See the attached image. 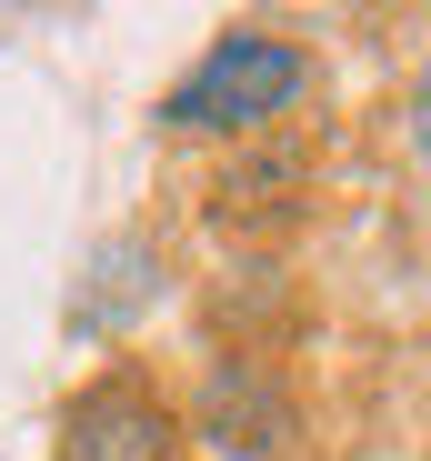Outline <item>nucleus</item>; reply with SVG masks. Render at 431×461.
<instances>
[{
    "label": "nucleus",
    "instance_id": "1",
    "mask_svg": "<svg viewBox=\"0 0 431 461\" xmlns=\"http://www.w3.org/2000/svg\"><path fill=\"white\" fill-rule=\"evenodd\" d=\"M301 101H311V50L241 21L161 91V131H181V140H271Z\"/></svg>",
    "mask_w": 431,
    "mask_h": 461
},
{
    "label": "nucleus",
    "instance_id": "2",
    "mask_svg": "<svg viewBox=\"0 0 431 461\" xmlns=\"http://www.w3.org/2000/svg\"><path fill=\"white\" fill-rule=\"evenodd\" d=\"M181 451V411L151 371H101L60 402V451L50 461H171Z\"/></svg>",
    "mask_w": 431,
    "mask_h": 461
},
{
    "label": "nucleus",
    "instance_id": "3",
    "mask_svg": "<svg viewBox=\"0 0 431 461\" xmlns=\"http://www.w3.org/2000/svg\"><path fill=\"white\" fill-rule=\"evenodd\" d=\"M191 431L221 461H281L292 431H301V402H292V381H281L261 351H221L201 371V392H191Z\"/></svg>",
    "mask_w": 431,
    "mask_h": 461
},
{
    "label": "nucleus",
    "instance_id": "4",
    "mask_svg": "<svg viewBox=\"0 0 431 461\" xmlns=\"http://www.w3.org/2000/svg\"><path fill=\"white\" fill-rule=\"evenodd\" d=\"M301 171H311L301 140H241L231 171L211 181V211H221V221H281L301 201Z\"/></svg>",
    "mask_w": 431,
    "mask_h": 461
},
{
    "label": "nucleus",
    "instance_id": "5",
    "mask_svg": "<svg viewBox=\"0 0 431 461\" xmlns=\"http://www.w3.org/2000/svg\"><path fill=\"white\" fill-rule=\"evenodd\" d=\"M151 291H161V261H151V241H101L91 281L70 291V331H121V321H130Z\"/></svg>",
    "mask_w": 431,
    "mask_h": 461
},
{
    "label": "nucleus",
    "instance_id": "6",
    "mask_svg": "<svg viewBox=\"0 0 431 461\" xmlns=\"http://www.w3.org/2000/svg\"><path fill=\"white\" fill-rule=\"evenodd\" d=\"M411 140H421V161H431V60H421V91H411Z\"/></svg>",
    "mask_w": 431,
    "mask_h": 461
}]
</instances>
